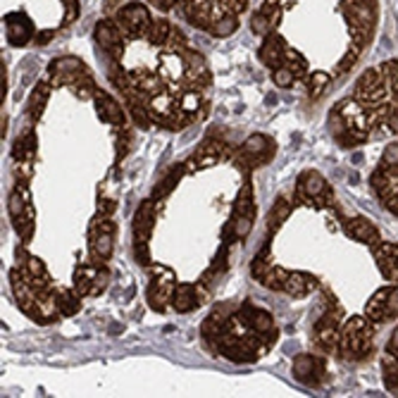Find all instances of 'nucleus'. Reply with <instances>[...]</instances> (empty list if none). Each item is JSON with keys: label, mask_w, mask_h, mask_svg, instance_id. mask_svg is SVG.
I'll use <instances>...</instances> for the list:
<instances>
[{"label": "nucleus", "mask_w": 398, "mask_h": 398, "mask_svg": "<svg viewBox=\"0 0 398 398\" xmlns=\"http://www.w3.org/2000/svg\"><path fill=\"white\" fill-rule=\"evenodd\" d=\"M274 150H277L274 141H270L265 134H253L251 138H246V143L236 153H231V160L241 170L260 168V165H267L274 158Z\"/></svg>", "instance_id": "nucleus-1"}, {"label": "nucleus", "mask_w": 398, "mask_h": 398, "mask_svg": "<svg viewBox=\"0 0 398 398\" xmlns=\"http://www.w3.org/2000/svg\"><path fill=\"white\" fill-rule=\"evenodd\" d=\"M177 289V277L168 267H153V282L148 287V303L155 313H165V308L172 305V293Z\"/></svg>", "instance_id": "nucleus-2"}, {"label": "nucleus", "mask_w": 398, "mask_h": 398, "mask_svg": "<svg viewBox=\"0 0 398 398\" xmlns=\"http://www.w3.org/2000/svg\"><path fill=\"white\" fill-rule=\"evenodd\" d=\"M115 24H117L120 34L125 36L127 41L129 39H136V36H143L146 26L150 24V15H148V10L143 8V5L129 3V5H125V8L120 10Z\"/></svg>", "instance_id": "nucleus-3"}, {"label": "nucleus", "mask_w": 398, "mask_h": 398, "mask_svg": "<svg viewBox=\"0 0 398 398\" xmlns=\"http://www.w3.org/2000/svg\"><path fill=\"white\" fill-rule=\"evenodd\" d=\"M229 155H231V148L227 146V143H224L222 138H215L212 134H210V138H206V141L201 143V148L196 150V155L186 163L189 165L186 170H206V168H210V165L229 158Z\"/></svg>", "instance_id": "nucleus-4"}, {"label": "nucleus", "mask_w": 398, "mask_h": 398, "mask_svg": "<svg viewBox=\"0 0 398 398\" xmlns=\"http://www.w3.org/2000/svg\"><path fill=\"white\" fill-rule=\"evenodd\" d=\"M296 198L300 203H317V206H325L322 201L332 198V191H327V181L322 179V174L317 172H303L298 179V186H296Z\"/></svg>", "instance_id": "nucleus-5"}, {"label": "nucleus", "mask_w": 398, "mask_h": 398, "mask_svg": "<svg viewBox=\"0 0 398 398\" xmlns=\"http://www.w3.org/2000/svg\"><path fill=\"white\" fill-rule=\"evenodd\" d=\"M239 317L248 325L251 332H255L257 336H262L267 343L277 341V327H274V320L267 310H260V308H251V305H244L239 310Z\"/></svg>", "instance_id": "nucleus-6"}, {"label": "nucleus", "mask_w": 398, "mask_h": 398, "mask_svg": "<svg viewBox=\"0 0 398 398\" xmlns=\"http://www.w3.org/2000/svg\"><path fill=\"white\" fill-rule=\"evenodd\" d=\"M208 298L206 284H177L174 293H172V308L177 313H191L196 310L203 300Z\"/></svg>", "instance_id": "nucleus-7"}, {"label": "nucleus", "mask_w": 398, "mask_h": 398, "mask_svg": "<svg viewBox=\"0 0 398 398\" xmlns=\"http://www.w3.org/2000/svg\"><path fill=\"white\" fill-rule=\"evenodd\" d=\"M122 39L125 36L120 34L117 24L112 19H103L96 26V41L100 43V48L112 57V60H120L122 57Z\"/></svg>", "instance_id": "nucleus-8"}, {"label": "nucleus", "mask_w": 398, "mask_h": 398, "mask_svg": "<svg viewBox=\"0 0 398 398\" xmlns=\"http://www.w3.org/2000/svg\"><path fill=\"white\" fill-rule=\"evenodd\" d=\"M325 374V360L315 356H298L293 360V377L303 384H317Z\"/></svg>", "instance_id": "nucleus-9"}, {"label": "nucleus", "mask_w": 398, "mask_h": 398, "mask_svg": "<svg viewBox=\"0 0 398 398\" xmlns=\"http://www.w3.org/2000/svg\"><path fill=\"white\" fill-rule=\"evenodd\" d=\"M5 26H8V41L12 43V46H24V43H29V39L34 36V24L21 12L8 15V17H5Z\"/></svg>", "instance_id": "nucleus-10"}, {"label": "nucleus", "mask_w": 398, "mask_h": 398, "mask_svg": "<svg viewBox=\"0 0 398 398\" xmlns=\"http://www.w3.org/2000/svg\"><path fill=\"white\" fill-rule=\"evenodd\" d=\"M160 67H163V77L170 79V82H181L186 79V72H189V64H186L184 53H177V51H165L160 55Z\"/></svg>", "instance_id": "nucleus-11"}, {"label": "nucleus", "mask_w": 398, "mask_h": 398, "mask_svg": "<svg viewBox=\"0 0 398 398\" xmlns=\"http://www.w3.org/2000/svg\"><path fill=\"white\" fill-rule=\"evenodd\" d=\"M96 103H98V115L100 120L107 122V125H115V127H125V112H122L120 103L112 98L110 93L105 91H96Z\"/></svg>", "instance_id": "nucleus-12"}, {"label": "nucleus", "mask_w": 398, "mask_h": 398, "mask_svg": "<svg viewBox=\"0 0 398 398\" xmlns=\"http://www.w3.org/2000/svg\"><path fill=\"white\" fill-rule=\"evenodd\" d=\"M153 219H155V203L143 201L136 210V217H134V239H136V244H148Z\"/></svg>", "instance_id": "nucleus-13"}, {"label": "nucleus", "mask_w": 398, "mask_h": 398, "mask_svg": "<svg viewBox=\"0 0 398 398\" xmlns=\"http://www.w3.org/2000/svg\"><path fill=\"white\" fill-rule=\"evenodd\" d=\"M287 43H284V39L279 34H270L267 36V41L262 43V48H260V60L262 64H267V67H282L284 64V53H287Z\"/></svg>", "instance_id": "nucleus-14"}, {"label": "nucleus", "mask_w": 398, "mask_h": 398, "mask_svg": "<svg viewBox=\"0 0 398 398\" xmlns=\"http://www.w3.org/2000/svg\"><path fill=\"white\" fill-rule=\"evenodd\" d=\"M317 287V279L310 277L305 272H289L287 279H284V287L282 291L293 296V298H303L305 293H310Z\"/></svg>", "instance_id": "nucleus-15"}, {"label": "nucleus", "mask_w": 398, "mask_h": 398, "mask_svg": "<svg viewBox=\"0 0 398 398\" xmlns=\"http://www.w3.org/2000/svg\"><path fill=\"white\" fill-rule=\"evenodd\" d=\"M346 234L351 236V239L360 241V244H377V241H379L377 229H374L372 224H370L368 219H363V217L351 219V222L346 224Z\"/></svg>", "instance_id": "nucleus-16"}, {"label": "nucleus", "mask_w": 398, "mask_h": 398, "mask_svg": "<svg viewBox=\"0 0 398 398\" xmlns=\"http://www.w3.org/2000/svg\"><path fill=\"white\" fill-rule=\"evenodd\" d=\"M172 34V26L168 24L165 19H150V24L146 26L143 31V39H146L150 46H158V48H165Z\"/></svg>", "instance_id": "nucleus-17"}, {"label": "nucleus", "mask_w": 398, "mask_h": 398, "mask_svg": "<svg viewBox=\"0 0 398 398\" xmlns=\"http://www.w3.org/2000/svg\"><path fill=\"white\" fill-rule=\"evenodd\" d=\"M57 310H60V315L64 317H72L79 313V308H82V296L77 291H69V289H60L57 291Z\"/></svg>", "instance_id": "nucleus-18"}, {"label": "nucleus", "mask_w": 398, "mask_h": 398, "mask_svg": "<svg viewBox=\"0 0 398 398\" xmlns=\"http://www.w3.org/2000/svg\"><path fill=\"white\" fill-rule=\"evenodd\" d=\"M184 172H186V165H174L170 172H168V177H165L163 181H160L158 186H155V191H153V198L155 201H160V198H165L168 193L174 189L177 184H179V179L184 177Z\"/></svg>", "instance_id": "nucleus-19"}, {"label": "nucleus", "mask_w": 398, "mask_h": 398, "mask_svg": "<svg viewBox=\"0 0 398 398\" xmlns=\"http://www.w3.org/2000/svg\"><path fill=\"white\" fill-rule=\"evenodd\" d=\"M48 93H51V84H46V82H41L34 89V93H31V98H29V117L34 122L43 115V105H46V100H48Z\"/></svg>", "instance_id": "nucleus-20"}, {"label": "nucleus", "mask_w": 398, "mask_h": 398, "mask_svg": "<svg viewBox=\"0 0 398 398\" xmlns=\"http://www.w3.org/2000/svg\"><path fill=\"white\" fill-rule=\"evenodd\" d=\"M34 219L36 217H34V206H31V203L26 206V212L24 215H19V217L12 219V222H15V231H17L19 239L24 241V244L31 239V236H34V227H36Z\"/></svg>", "instance_id": "nucleus-21"}, {"label": "nucleus", "mask_w": 398, "mask_h": 398, "mask_svg": "<svg viewBox=\"0 0 398 398\" xmlns=\"http://www.w3.org/2000/svg\"><path fill=\"white\" fill-rule=\"evenodd\" d=\"M234 215H255V203H253V184L244 181L239 196L234 203Z\"/></svg>", "instance_id": "nucleus-22"}, {"label": "nucleus", "mask_w": 398, "mask_h": 398, "mask_svg": "<svg viewBox=\"0 0 398 398\" xmlns=\"http://www.w3.org/2000/svg\"><path fill=\"white\" fill-rule=\"evenodd\" d=\"M289 215H291V206H289V203L284 201V198H279V201L274 203L270 217H267V231H270V234H274V231H277L284 222H287Z\"/></svg>", "instance_id": "nucleus-23"}, {"label": "nucleus", "mask_w": 398, "mask_h": 398, "mask_svg": "<svg viewBox=\"0 0 398 398\" xmlns=\"http://www.w3.org/2000/svg\"><path fill=\"white\" fill-rule=\"evenodd\" d=\"M236 29H239V17H236V15H227V12H224L222 17L215 19V24L210 26V34L224 39V36H229L231 31H236Z\"/></svg>", "instance_id": "nucleus-24"}, {"label": "nucleus", "mask_w": 398, "mask_h": 398, "mask_svg": "<svg viewBox=\"0 0 398 398\" xmlns=\"http://www.w3.org/2000/svg\"><path fill=\"white\" fill-rule=\"evenodd\" d=\"M34 150H36V136L29 132L26 136L17 138V143H15V148H12V155H15V160H31Z\"/></svg>", "instance_id": "nucleus-25"}, {"label": "nucleus", "mask_w": 398, "mask_h": 398, "mask_svg": "<svg viewBox=\"0 0 398 398\" xmlns=\"http://www.w3.org/2000/svg\"><path fill=\"white\" fill-rule=\"evenodd\" d=\"M284 64L291 69L296 79H303L305 74H308V64H305V57L298 55V53L291 51V48H287V53H284Z\"/></svg>", "instance_id": "nucleus-26"}, {"label": "nucleus", "mask_w": 398, "mask_h": 398, "mask_svg": "<svg viewBox=\"0 0 398 398\" xmlns=\"http://www.w3.org/2000/svg\"><path fill=\"white\" fill-rule=\"evenodd\" d=\"M272 257H270V248H262L260 251V255L253 260V265H251V272H253V277L257 279V282H262V279L267 277V272L272 270Z\"/></svg>", "instance_id": "nucleus-27"}, {"label": "nucleus", "mask_w": 398, "mask_h": 398, "mask_svg": "<svg viewBox=\"0 0 398 398\" xmlns=\"http://www.w3.org/2000/svg\"><path fill=\"white\" fill-rule=\"evenodd\" d=\"M179 107L184 112H189V115H196L198 107H201V93H198V89H186L181 91L179 96Z\"/></svg>", "instance_id": "nucleus-28"}, {"label": "nucleus", "mask_w": 398, "mask_h": 398, "mask_svg": "<svg viewBox=\"0 0 398 398\" xmlns=\"http://www.w3.org/2000/svg\"><path fill=\"white\" fill-rule=\"evenodd\" d=\"M293 72L287 67V64H282V67H274V72H272V82L277 89H289V86L293 84Z\"/></svg>", "instance_id": "nucleus-29"}, {"label": "nucleus", "mask_w": 398, "mask_h": 398, "mask_svg": "<svg viewBox=\"0 0 398 398\" xmlns=\"http://www.w3.org/2000/svg\"><path fill=\"white\" fill-rule=\"evenodd\" d=\"M255 215H234V236L236 239H246L253 227Z\"/></svg>", "instance_id": "nucleus-30"}, {"label": "nucleus", "mask_w": 398, "mask_h": 398, "mask_svg": "<svg viewBox=\"0 0 398 398\" xmlns=\"http://www.w3.org/2000/svg\"><path fill=\"white\" fill-rule=\"evenodd\" d=\"M329 84V74H325V72H315V74H310V89H313V98H317V96L325 91V86Z\"/></svg>", "instance_id": "nucleus-31"}, {"label": "nucleus", "mask_w": 398, "mask_h": 398, "mask_svg": "<svg viewBox=\"0 0 398 398\" xmlns=\"http://www.w3.org/2000/svg\"><path fill=\"white\" fill-rule=\"evenodd\" d=\"M251 29L255 31V34H267V31H272V21L267 19L262 12H255L251 19Z\"/></svg>", "instance_id": "nucleus-32"}, {"label": "nucleus", "mask_w": 398, "mask_h": 398, "mask_svg": "<svg viewBox=\"0 0 398 398\" xmlns=\"http://www.w3.org/2000/svg\"><path fill=\"white\" fill-rule=\"evenodd\" d=\"M246 3L248 0H217L219 10H224L227 15H241L246 10Z\"/></svg>", "instance_id": "nucleus-33"}, {"label": "nucleus", "mask_w": 398, "mask_h": 398, "mask_svg": "<svg viewBox=\"0 0 398 398\" xmlns=\"http://www.w3.org/2000/svg\"><path fill=\"white\" fill-rule=\"evenodd\" d=\"M260 12L272 21V26H277L279 24V0H265Z\"/></svg>", "instance_id": "nucleus-34"}, {"label": "nucleus", "mask_w": 398, "mask_h": 398, "mask_svg": "<svg viewBox=\"0 0 398 398\" xmlns=\"http://www.w3.org/2000/svg\"><path fill=\"white\" fill-rule=\"evenodd\" d=\"M386 320H391L394 315H398V287L389 289V298H386V310H384Z\"/></svg>", "instance_id": "nucleus-35"}, {"label": "nucleus", "mask_w": 398, "mask_h": 398, "mask_svg": "<svg viewBox=\"0 0 398 398\" xmlns=\"http://www.w3.org/2000/svg\"><path fill=\"white\" fill-rule=\"evenodd\" d=\"M384 165H386V168H396V165H398V143H394V146L386 148Z\"/></svg>", "instance_id": "nucleus-36"}, {"label": "nucleus", "mask_w": 398, "mask_h": 398, "mask_svg": "<svg viewBox=\"0 0 398 398\" xmlns=\"http://www.w3.org/2000/svg\"><path fill=\"white\" fill-rule=\"evenodd\" d=\"M67 3V17H64V24H72L77 19V12H79V3L77 0H64Z\"/></svg>", "instance_id": "nucleus-37"}, {"label": "nucleus", "mask_w": 398, "mask_h": 398, "mask_svg": "<svg viewBox=\"0 0 398 398\" xmlns=\"http://www.w3.org/2000/svg\"><path fill=\"white\" fill-rule=\"evenodd\" d=\"M115 201H107V198H105V201H100L98 203V215H107V217H110V215L112 212H115Z\"/></svg>", "instance_id": "nucleus-38"}, {"label": "nucleus", "mask_w": 398, "mask_h": 398, "mask_svg": "<svg viewBox=\"0 0 398 398\" xmlns=\"http://www.w3.org/2000/svg\"><path fill=\"white\" fill-rule=\"evenodd\" d=\"M386 203H389V210H391V212H396V215H398V191H396L391 198H386Z\"/></svg>", "instance_id": "nucleus-39"}, {"label": "nucleus", "mask_w": 398, "mask_h": 398, "mask_svg": "<svg viewBox=\"0 0 398 398\" xmlns=\"http://www.w3.org/2000/svg\"><path fill=\"white\" fill-rule=\"evenodd\" d=\"M51 39H53V34H51V31H48V34H39V36H36V41H39V43H48Z\"/></svg>", "instance_id": "nucleus-40"}]
</instances>
